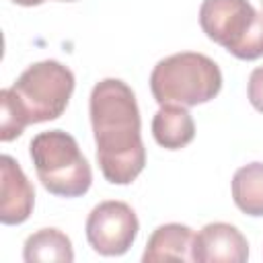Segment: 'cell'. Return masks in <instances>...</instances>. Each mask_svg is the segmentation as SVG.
Segmentation results:
<instances>
[{"instance_id": "obj_17", "label": "cell", "mask_w": 263, "mask_h": 263, "mask_svg": "<svg viewBox=\"0 0 263 263\" xmlns=\"http://www.w3.org/2000/svg\"><path fill=\"white\" fill-rule=\"evenodd\" d=\"M261 4H263V0H261Z\"/></svg>"}, {"instance_id": "obj_15", "label": "cell", "mask_w": 263, "mask_h": 263, "mask_svg": "<svg viewBox=\"0 0 263 263\" xmlns=\"http://www.w3.org/2000/svg\"><path fill=\"white\" fill-rule=\"evenodd\" d=\"M14 4H21V6H39L43 4L45 0H12Z\"/></svg>"}, {"instance_id": "obj_6", "label": "cell", "mask_w": 263, "mask_h": 263, "mask_svg": "<svg viewBox=\"0 0 263 263\" xmlns=\"http://www.w3.org/2000/svg\"><path fill=\"white\" fill-rule=\"evenodd\" d=\"M140 230L132 205L117 199L97 203L86 218V240L105 257H119L129 251Z\"/></svg>"}, {"instance_id": "obj_10", "label": "cell", "mask_w": 263, "mask_h": 263, "mask_svg": "<svg viewBox=\"0 0 263 263\" xmlns=\"http://www.w3.org/2000/svg\"><path fill=\"white\" fill-rule=\"evenodd\" d=\"M152 136L158 146L166 150H181L195 138V123L187 107L160 105L152 117Z\"/></svg>"}, {"instance_id": "obj_13", "label": "cell", "mask_w": 263, "mask_h": 263, "mask_svg": "<svg viewBox=\"0 0 263 263\" xmlns=\"http://www.w3.org/2000/svg\"><path fill=\"white\" fill-rule=\"evenodd\" d=\"M29 125L14 92L10 88L0 90V140L2 142H12L16 140L25 127Z\"/></svg>"}, {"instance_id": "obj_4", "label": "cell", "mask_w": 263, "mask_h": 263, "mask_svg": "<svg viewBox=\"0 0 263 263\" xmlns=\"http://www.w3.org/2000/svg\"><path fill=\"white\" fill-rule=\"evenodd\" d=\"M199 25L234 58L247 62L263 58V12L249 0H203Z\"/></svg>"}, {"instance_id": "obj_16", "label": "cell", "mask_w": 263, "mask_h": 263, "mask_svg": "<svg viewBox=\"0 0 263 263\" xmlns=\"http://www.w3.org/2000/svg\"><path fill=\"white\" fill-rule=\"evenodd\" d=\"M62 2H74V0H62Z\"/></svg>"}, {"instance_id": "obj_3", "label": "cell", "mask_w": 263, "mask_h": 263, "mask_svg": "<svg viewBox=\"0 0 263 263\" xmlns=\"http://www.w3.org/2000/svg\"><path fill=\"white\" fill-rule=\"evenodd\" d=\"M29 154L41 185L58 197H80L90 189L92 171L74 136L62 129L37 134Z\"/></svg>"}, {"instance_id": "obj_7", "label": "cell", "mask_w": 263, "mask_h": 263, "mask_svg": "<svg viewBox=\"0 0 263 263\" xmlns=\"http://www.w3.org/2000/svg\"><path fill=\"white\" fill-rule=\"evenodd\" d=\"M247 259H249V242L245 234L228 222H210L193 236L191 261L245 263Z\"/></svg>"}, {"instance_id": "obj_1", "label": "cell", "mask_w": 263, "mask_h": 263, "mask_svg": "<svg viewBox=\"0 0 263 263\" xmlns=\"http://www.w3.org/2000/svg\"><path fill=\"white\" fill-rule=\"evenodd\" d=\"M88 115L103 177L113 185H129L146 166L134 90L119 78H103L90 90Z\"/></svg>"}, {"instance_id": "obj_12", "label": "cell", "mask_w": 263, "mask_h": 263, "mask_svg": "<svg viewBox=\"0 0 263 263\" xmlns=\"http://www.w3.org/2000/svg\"><path fill=\"white\" fill-rule=\"evenodd\" d=\"M232 199L247 216H263V162H249L234 173Z\"/></svg>"}, {"instance_id": "obj_9", "label": "cell", "mask_w": 263, "mask_h": 263, "mask_svg": "<svg viewBox=\"0 0 263 263\" xmlns=\"http://www.w3.org/2000/svg\"><path fill=\"white\" fill-rule=\"evenodd\" d=\"M193 230L185 224L171 222L158 226L144 249L142 261L154 263V261H189L191 259V247H193Z\"/></svg>"}, {"instance_id": "obj_5", "label": "cell", "mask_w": 263, "mask_h": 263, "mask_svg": "<svg viewBox=\"0 0 263 263\" xmlns=\"http://www.w3.org/2000/svg\"><path fill=\"white\" fill-rule=\"evenodd\" d=\"M74 74L58 60L31 64L10 86L29 123L58 119L74 92Z\"/></svg>"}, {"instance_id": "obj_14", "label": "cell", "mask_w": 263, "mask_h": 263, "mask_svg": "<svg viewBox=\"0 0 263 263\" xmlns=\"http://www.w3.org/2000/svg\"><path fill=\"white\" fill-rule=\"evenodd\" d=\"M247 95L251 105L263 113V66H257L251 76H249V84H247Z\"/></svg>"}, {"instance_id": "obj_8", "label": "cell", "mask_w": 263, "mask_h": 263, "mask_svg": "<svg viewBox=\"0 0 263 263\" xmlns=\"http://www.w3.org/2000/svg\"><path fill=\"white\" fill-rule=\"evenodd\" d=\"M0 222L2 224H23L35 205V189L27 175L23 173L21 164L10 156L2 154L0 158Z\"/></svg>"}, {"instance_id": "obj_11", "label": "cell", "mask_w": 263, "mask_h": 263, "mask_svg": "<svg viewBox=\"0 0 263 263\" xmlns=\"http://www.w3.org/2000/svg\"><path fill=\"white\" fill-rule=\"evenodd\" d=\"M23 259L27 263H72V240L58 228H41L27 236Z\"/></svg>"}, {"instance_id": "obj_2", "label": "cell", "mask_w": 263, "mask_h": 263, "mask_svg": "<svg viewBox=\"0 0 263 263\" xmlns=\"http://www.w3.org/2000/svg\"><path fill=\"white\" fill-rule=\"evenodd\" d=\"M222 88L218 64L197 51H181L162 58L150 74V90L158 105L195 107L212 101Z\"/></svg>"}]
</instances>
